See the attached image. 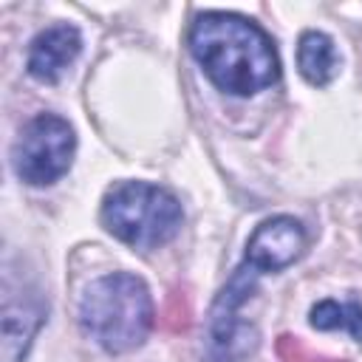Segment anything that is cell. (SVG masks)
I'll return each mask as SVG.
<instances>
[{
  "instance_id": "7a4b0ae2",
  "label": "cell",
  "mask_w": 362,
  "mask_h": 362,
  "mask_svg": "<svg viewBox=\"0 0 362 362\" xmlns=\"http://www.w3.org/2000/svg\"><path fill=\"white\" fill-rule=\"evenodd\" d=\"M156 308L147 283L130 272L90 280L79 300L82 331L107 354H130L153 331Z\"/></svg>"
},
{
  "instance_id": "277c9868",
  "label": "cell",
  "mask_w": 362,
  "mask_h": 362,
  "mask_svg": "<svg viewBox=\"0 0 362 362\" xmlns=\"http://www.w3.org/2000/svg\"><path fill=\"white\" fill-rule=\"evenodd\" d=\"M76 136L68 119L57 113H37L28 119L11 147V167L28 187L57 184L74 164Z\"/></svg>"
},
{
  "instance_id": "8992f818",
  "label": "cell",
  "mask_w": 362,
  "mask_h": 362,
  "mask_svg": "<svg viewBox=\"0 0 362 362\" xmlns=\"http://www.w3.org/2000/svg\"><path fill=\"white\" fill-rule=\"evenodd\" d=\"M305 249V229L291 215H274L255 226L246 240L243 263H249L257 274L280 272L291 266Z\"/></svg>"
},
{
  "instance_id": "52a82bcc",
  "label": "cell",
  "mask_w": 362,
  "mask_h": 362,
  "mask_svg": "<svg viewBox=\"0 0 362 362\" xmlns=\"http://www.w3.org/2000/svg\"><path fill=\"white\" fill-rule=\"evenodd\" d=\"M45 322V303L40 294H14L6 283L3 311H0V362H23L37 331Z\"/></svg>"
},
{
  "instance_id": "5b68a950",
  "label": "cell",
  "mask_w": 362,
  "mask_h": 362,
  "mask_svg": "<svg viewBox=\"0 0 362 362\" xmlns=\"http://www.w3.org/2000/svg\"><path fill=\"white\" fill-rule=\"evenodd\" d=\"M257 272L249 263H240L232 277L218 291L209 311V354L212 362H238L246 351L255 348V331L240 320L243 303L257 286Z\"/></svg>"
},
{
  "instance_id": "6da1fadb",
  "label": "cell",
  "mask_w": 362,
  "mask_h": 362,
  "mask_svg": "<svg viewBox=\"0 0 362 362\" xmlns=\"http://www.w3.org/2000/svg\"><path fill=\"white\" fill-rule=\"evenodd\" d=\"M187 45L209 82L229 96H255L280 79L274 42L249 17L204 11L189 25Z\"/></svg>"
},
{
  "instance_id": "9c48e42d",
  "label": "cell",
  "mask_w": 362,
  "mask_h": 362,
  "mask_svg": "<svg viewBox=\"0 0 362 362\" xmlns=\"http://www.w3.org/2000/svg\"><path fill=\"white\" fill-rule=\"evenodd\" d=\"M297 68L305 82L314 88H325L339 71V54L328 34L322 31H303L297 42Z\"/></svg>"
},
{
  "instance_id": "30bf717a",
  "label": "cell",
  "mask_w": 362,
  "mask_h": 362,
  "mask_svg": "<svg viewBox=\"0 0 362 362\" xmlns=\"http://www.w3.org/2000/svg\"><path fill=\"white\" fill-rule=\"evenodd\" d=\"M308 322L317 331H345L362 345V303L359 300H320L308 311Z\"/></svg>"
},
{
  "instance_id": "ba28073f",
  "label": "cell",
  "mask_w": 362,
  "mask_h": 362,
  "mask_svg": "<svg viewBox=\"0 0 362 362\" xmlns=\"http://www.w3.org/2000/svg\"><path fill=\"white\" fill-rule=\"evenodd\" d=\"M79 51H82V34L76 25H71V23L48 25L31 40L28 57H25V71L37 82L54 85L76 62Z\"/></svg>"
},
{
  "instance_id": "3957f363",
  "label": "cell",
  "mask_w": 362,
  "mask_h": 362,
  "mask_svg": "<svg viewBox=\"0 0 362 362\" xmlns=\"http://www.w3.org/2000/svg\"><path fill=\"white\" fill-rule=\"evenodd\" d=\"M102 226L133 249H156L173 240L181 229V201L150 181H116L107 187L99 209Z\"/></svg>"
}]
</instances>
